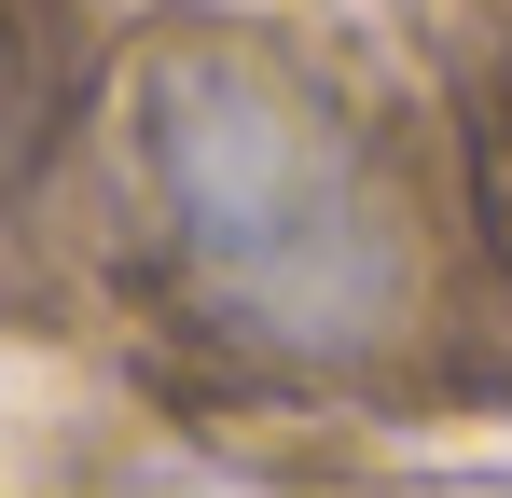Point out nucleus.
<instances>
[{"instance_id":"obj_1","label":"nucleus","mask_w":512,"mask_h":498,"mask_svg":"<svg viewBox=\"0 0 512 498\" xmlns=\"http://www.w3.org/2000/svg\"><path fill=\"white\" fill-rule=\"evenodd\" d=\"M153 180L194 291L263 346H360L402 291L388 194L333 111L263 56H167L153 70Z\"/></svg>"}]
</instances>
